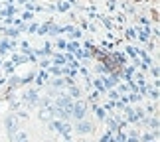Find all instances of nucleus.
<instances>
[{
  "mask_svg": "<svg viewBox=\"0 0 160 142\" xmlns=\"http://www.w3.org/2000/svg\"><path fill=\"white\" fill-rule=\"evenodd\" d=\"M79 130H81V132H85V130H89V125H83V122H81V125H79Z\"/></svg>",
  "mask_w": 160,
  "mask_h": 142,
  "instance_id": "2",
  "label": "nucleus"
},
{
  "mask_svg": "<svg viewBox=\"0 0 160 142\" xmlns=\"http://www.w3.org/2000/svg\"><path fill=\"white\" fill-rule=\"evenodd\" d=\"M83 110H85V107H83L81 103H79L77 107H75V116H77V119H81V116H83Z\"/></svg>",
  "mask_w": 160,
  "mask_h": 142,
  "instance_id": "1",
  "label": "nucleus"
}]
</instances>
